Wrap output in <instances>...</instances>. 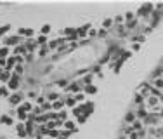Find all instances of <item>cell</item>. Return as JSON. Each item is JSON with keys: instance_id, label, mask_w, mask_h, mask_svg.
<instances>
[{"instance_id": "obj_1", "label": "cell", "mask_w": 163, "mask_h": 139, "mask_svg": "<svg viewBox=\"0 0 163 139\" xmlns=\"http://www.w3.org/2000/svg\"><path fill=\"white\" fill-rule=\"evenodd\" d=\"M120 139H163V61L137 91Z\"/></svg>"}]
</instances>
